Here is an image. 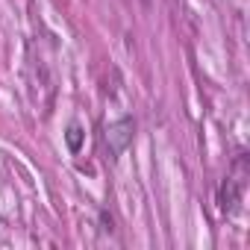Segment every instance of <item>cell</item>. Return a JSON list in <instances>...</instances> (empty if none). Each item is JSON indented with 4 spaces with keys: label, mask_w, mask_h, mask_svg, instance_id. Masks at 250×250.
<instances>
[{
    "label": "cell",
    "mask_w": 250,
    "mask_h": 250,
    "mask_svg": "<svg viewBox=\"0 0 250 250\" xmlns=\"http://www.w3.org/2000/svg\"><path fill=\"white\" fill-rule=\"evenodd\" d=\"M133 133H136L133 118H121V121L109 124V127H106V147H109V156H121L124 150H127L130 142H133Z\"/></svg>",
    "instance_id": "2"
},
{
    "label": "cell",
    "mask_w": 250,
    "mask_h": 250,
    "mask_svg": "<svg viewBox=\"0 0 250 250\" xmlns=\"http://www.w3.org/2000/svg\"><path fill=\"white\" fill-rule=\"evenodd\" d=\"M65 142H68L71 153H77V150L83 147V127H80V124H71V127H68V133H65Z\"/></svg>",
    "instance_id": "3"
},
{
    "label": "cell",
    "mask_w": 250,
    "mask_h": 250,
    "mask_svg": "<svg viewBox=\"0 0 250 250\" xmlns=\"http://www.w3.org/2000/svg\"><path fill=\"white\" fill-rule=\"evenodd\" d=\"M142 3H150V0H142Z\"/></svg>",
    "instance_id": "4"
},
{
    "label": "cell",
    "mask_w": 250,
    "mask_h": 250,
    "mask_svg": "<svg viewBox=\"0 0 250 250\" xmlns=\"http://www.w3.org/2000/svg\"><path fill=\"white\" fill-rule=\"evenodd\" d=\"M235 171H238V174H229V177L221 183L218 203H221L224 212H235V206H238V200H241V194H244V177H247V171H244V156H238Z\"/></svg>",
    "instance_id": "1"
}]
</instances>
